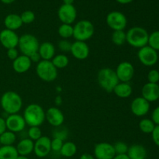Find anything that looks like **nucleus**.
<instances>
[{
    "mask_svg": "<svg viewBox=\"0 0 159 159\" xmlns=\"http://www.w3.org/2000/svg\"><path fill=\"white\" fill-rule=\"evenodd\" d=\"M6 124L7 130L15 134L23 131L26 126L23 116L19 113L8 115L6 117Z\"/></svg>",
    "mask_w": 159,
    "mask_h": 159,
    "instance_id": "12",
    "label": "nucleus"
},
{
    "mask_svg": "<svg viewBox=\"0 0 159 159\" xmlns=\"http://www.w3.org/2000/svg\"><path fill=\"white\" fill-rule=\"evenodd\" d=\"M16 148L19 155L28 156L34 152V141H33L32 140L28 138H23L19 141Z\"/></svg>",
    "mask_w": 159,
    "mask_h": 159,
    "instance_id": "22",
    "label": "nucleus"
},
{
    "mask_svg": "<svg viewBox=\"0 0 159 159\" xmlns=\"http://www.w3.org/2000/svg\"><path fill=\"white\" fill-rule=\"evenodd\" d=\"M6 54H7L8 58L11 61H14L16 58H17V57H18L19 55H20V54H19V51L17 50V48L8 49Z\"/></svg>",
    "mask_w": 159,
    "mask_h": 159,
    "instance_id": "41",
    "label": "nucleus"
},
{
    "mask_svg": "<svg viewBox=\"0 0 159 159\" xmlns=\"http://www.w3.org/2000/svg\"><path fill=\"white\" fill-rule=\"evenodd\" d=\"M151 134H152L153 142L155 143V145L159 147V125L155 126V129Z\"/></svg>",
    "mask_w": 159,
    "mask_h": 159,
    "instance_id": "42",
    "label": "nucleus"
},
{
    "mask_svg": "<svg viewBox=\"0 0 159 159\" xmlns=\"http://www.w3.org/2000/svg\"><path fill=\"white\" fill-rule=\"evenodd\" d=\"M0 1L4 4H11V3L14 2L16 0H0Z\"/></svg>",
    "mask_w": 159,
    "mask_h": 159,
    "instance_id": "49",
    "label": "nucleus"
},
{
    "mask_svg": "<svg viewBox=\"0 0 159 159\" xmlns=\"http://www.w3.org/2000/svg\"><path fill=\"white\" fill-rule=\"evenodd\" d=\"M158 86H159V85H158Z\"/></svg>",
    "mask_w": 159,
    "mask_h": 159,
    "instance_id": "53",
    "label": "nucleus"
},
{
    "mask_svg": "<svg viewBox=\"0 0 159 159\" xmlns=\"http://www.w3.org/2000/svg\"><path fill=\"white\" fill-rule=\"evenodd\" d=\"M36 73L40 80L45 82H52L57 78L58 71L51 61L42 60L37 64Z\"/></svg>",
    "mask_w": 159,
    "mask_h": 159,
    "instance_id": "6",
    "label": "nucleus"
},
{
    "mask_svg": "<svg viewBox=\"0 0 159 159\" xmlns=\"http://www.w3.org/2000/svg\"><path fill=\"white\" fill-rule=\"evenodd\" d=\"M51 62L57 70L63 69L66 68L69 64V58L68 56L64 54H55V56L51 60Z\"/></svg>",
    "mask_w": 159,
    "mask_h": 159,
    "instance_id": "28",
    "label": "nucleus"
},
{
    "mask_svg": "<svg viewBox=\"0 0 159 159\" xmlns=\"http://www.w3.org/2000/svg\"><path fill=\"white\" fill-rule=\"evenodd\" d=\"M23 99L20 94L14 91H7L0 99V105L7 115L16 114L23 108Z\"/></svg>",
    "mask_w": 159,
    "mask_h": 159,
    "instance_id": "1",
    "label": "nucleus"
},
{
    "mask_svg": "<svg viewBox=\"0 0 159 159\" xmlns=\"http://www.w3.org/2000/svg\"><path fill=\"white\" fill-rule=\"evenodd\" d=\"M59 153L65 158H71L77 153V146L71 141H65Z\"/></svg>",
    "mask_w": 159,
    "mask_h": 159,
    "instance_id": "27",
    "label": "nucleus"
},
{
    "mask_svg": "<svg viewBox=\"0 0 159 159\" xmlns=\"http://www.w3.org/2000/svg\"><path fill=\"white\" fill-rule=\"evenodd\" d=\"M141 97L149 102H153L159 99L158 84L148 82L141 89Z\"/></svg>",
    "mask_w": 159,
    "mask_h": 159,
    "instance_id": "19",
    "label": "nucleus"
},
{
    "mask_svg": "<svg viewBox=\"0 0 159 159\" xmlns=\"http://www.w3.org/2000/svg\"><path fill=\"white\" fill-rule=\"evenodd\" d=\"M148 81L150 83L158 84L159 82V71L156 69H152L148 74Z\"/></svg>",
    "mask_w": 159,
    "mask_h": 159,
    "instance_id": "40",
    "label": "nucleus"
},
{
    "mask_svg": "<svg viewBox=\"0 0 159 159\" xmlns=\"http://www.w3.org/2000/svg\"><path fill=\"white\" fill-rule=\"evenodd\" d=\"M1 146H2V145H1V144H0V147H1Z\"/></svg>",
    "mask_w": 159,
    "mask_h": 159,
    "instance_id": "52",
    "label": "nucleus"
},
{
    "mask_svg": "<svg viewBox=\"0 0 159 159\" xmlns=\"http://www.w3.org/2000/svg\"><path fill=\"white\" fill-rule=\"evenodd\" d=\"M113 159H130V158H129V157L127 156V154H124V155H116Z\"/></svg>",
    "mask_w": 159,
    "mask_h": 159,
    "instance_id": "47",
    "label": "nucleus"
},
{
    "mask_svg": "<svg viewBox=\"0 0 159 159\" xmlns=\"http://www.w3.org/2000/svg\"><path fill=\"white\" fill-rule=\"evenodd\" d=\"M64 142H65V141L59 139V138H53V139L51 140V152H60Z\"/></svg>",
    "mask_w": 159,
    "mask_h": 159,
    "instance_id": "39",
    "label": "nucleus"
},
{
    "mask_svg": "<svg viewBox=\"0 0 159 159\" xmlns=\"http://www.w3.org/2000/svg\"><path fill=\"white\" fill-rule=\"evenodd\" d=\"M19 36L16 31L4 29L0 32V43L6 49L17 48L19 43Z\"/></svg>",
    "mask_w": 159,
    "mask_h": 159,
    "instance_id": "16",
    "label": "nucleus"
},
{
    "mask_svg": "<svg viewBox=\"0 0 159 159\" xmlns=\"http://www.w3.org/2000/svg\"><path fill=\"white\" fill-rule=\"evenodd\" d=\"M148 37L149 34L148 31L141 26H134L126 32L127 43L132 48L138 49L147 46Z\"/></svg>",
    "mask_w": 159,
    "mask_h": 159,
    "instance_id": "3",
    "label": "nucleus"
},
{
    "mask_svg": "<svg viewBox=\"0 0 159 159\" xmlns=\"http://www.w3.org/2000/svg\"><path fill=\"white\" fill-rule=\"evenodd\" d=\"M23 24H30L35 20V14L31 10H26L20 15Z\"/></svg>",
    "mask_w": 159,
    "mask_h": 159,
    "instance_id": "35",
    "label": "nucleus"
},
{
    "mask_svg": "<svg viewBox=\"0 0 159 159\" xmlns=\"http://www.w3.org/2000/svg\"><path fill=\"white\" fill-rule=\"evenodd\" d=\"M152 120L153 121L155 125H159V107H157L152 111Z\"/></svg>",
    "mask_w": 159,
    "mask_h": 159,
    "instance_id": "43",
    "label": "nucleus"
},
{
    "mask_svg": "<svg viewBox=\"0 0 159 159\" xmlns=\"http://www.w3.org/2000/svg\"><path fill=\"white\" fill-rule=\"evenodd\" d=\"M16 159H30L27 156H23V155H19Z\"/></svg>",
    "mask_w": 159,
    "mask_h": 159,
    "instance_id": "51",
    "label": "nucleus"
},
{
    "mask_svg": "<svg viewBox=\"0 0 159 159\" xmlns=\"http://www.w3.org/2000/svg\"><path fill=\"white\" fill-rule=\"evenodd\" d=\"M117 2H119L120 4H123V5H126V4H129V3L132 2L134 0H116Z\"/></svg>",
    "mask_w": 159,
    "mask_h": 159,
    "instance_id": "48",
    "label": "nucleus"
},
{
    "mask_svg": "<svg viewBox=\"0 0 159 159\" xmlns=\"http://www.w3.org/2000/svg\"><path fill=\"white\" fill-rule=\"evenodd\" d=\"M18 156L16 148L14 145L0 147V159H16Z\"/></svg>",
    "mask_w": 159,
    "mask_h": 159,
    "instance_id": "26",
    "label": "nucleus"
},
{
    "mask_svg": "<svg viewBox=\"0 0 159 159\" xmlns=\"http://www.w3.org/2000/svg\"><path fill=\"white\" fill-rule=\"evenodd\" d=\"M116 155L113 144L100 142L95 145L94 157L96 159H113Z\"/></svg>",
    "mask_w": 159,
    "mask_h": 159,
    "instance_id": "14",
    "label": "nucleus"
},
{
    "mask_svg": "<svg viewBox=\"0 0 159 159\" xmlns=\"http://www.w3.org/2000/svg\"><path fill=\"white\" fill-rule=\"evenodd\" d=\"M57 33L62 39L68 40L73 37V26L70 24L62 23L57 29Z\"/></svg>",
    "mask_w": 159,
    "mask_h": 159,
    "instance_id": "32",
    "label": "nucleus"
},
{
    "mask_svg": "<svg viewBox=\"0 0 159 159\" xmlns=\"http://www.w3.org/2000/svg\"><path fill=\"white\" fill-rule=\"evenodd\" d=\"M79 159H95V157L89 153H84L81 155Z\"/></svg>",
    "mask_w": 159,
    "mask_h": 159,
    "instance_id": "46",
    "label": "nucleus"
},
{
    "mask_svg": "<svg viewBox=\"0 0 159 159\" xmlns=\"http://www.w3.org/2000/svg\"><path fill=\"white\" fill-rule=\"evenodd\" d=\"M30 59L31 62L33 63H36V64H38L39 62L40 61H42L41 57H40V55L39 54L38 51L36 53H34V54H31L30 56Z\"/></svg>",
    "mask_w": 159,
    "mask_h": 159,
    "instance_id": "44",
    "label": "nucleus"
},
{
    "mask_svg": "<svg viewBox=\"0 0 159 159\" xmlns=\"http://www.w3.org/2000/svg\"><path fill=\"white\" fill-rule=\"evenodd\" d=\"M45 120L52 127H58L65 122V115L59 108L51 107L45 111Z\"/></svg>",
    "mask_w": 159,
    "mask_h": 159,
    "instance_id": "13",
    "label": "nucleus"
},
{
    "mask_svg": "<svg viewBox=\"0 0 159 159\" xmlns=\"http://www.w3.org/2000/svg\"><path fill=\"white\" fill-rule=\"evenodd\" d=\"M130 110L134 116L142 117L148 113L150 110V102L141 96L137 97L131 102Z\"/></svg>",
    "mask_w": 159,
    "mask_h": 159,
    "instance_id": "17",
    "label": "nucleus"
},
{
    "mask_svg": "<svg viewBox=\"0 0 159 159\" xmlns=\"http://www.w3.org/2000/svg\"><path fill=\"white\" fill-rule=\"evenodd\" d=\"M148 45L156 51H159V30L154 31L149 34Z\"/></svg>",
    "mask_w": 159,
    "mask_h": 159,
    "instance_id": "33",
    "label": "nucleus"
},
{
    "mask_svg": "<svg viewBox=\"0 0 159 159\" xmlns=\"http://www.w3.org/2000/svg\"><path fill=\"white\" fill-rule=\"evenodd\" d=\"M113 145V148H114L116 155H124V154L127 153L129 147L124 141H116Z\"/></svg>",
    "mask_w": 159,
    "mask_h": 159,
    "instance_id": "36",
    "label": "nucleus"
},
{
    "mask_svg": "<svg viewBox=\"0 0 159 159\" xmlns=\"http://www.w3.org/2000/svg\"><path fill=\"white\" fill-rule=\"evenodd\" d=\"M113 93L117 97L121 99H127L132 95L133 88L130 82H120L113 89Z\"/></svg>",
    "mask_w": 159,
    "mask_h": 159,
    "instance_id": "24",
    "label": "nucleus"
},
{
    "mask_svg": "<svg viewBox=\"0 0 159 159\" xmlns=\"http://www.w3.org/2000/svg\"><path fill=\"white\" fill-rule=\"evenodd\" d=\"M51 139L47 136H42L37 141H34V153L38 158H45L51 152Z\"/></svg>",
    "mask_w": 159,
    "mask_h": 159,
    "instance_id": "15",
    "label": "nucleus"
},
{
    "mask_svg": "<svg viewBox=\"0 0 159 159\" xmlns=\"http://www.w3.org/2000/svg\"><path fill=\"white\" fill-rule=\"evenodd\" d=\"M55 48L51 42L45 41L40 43L38 49V53L40 55L42 60L51 61L55 56Z\"/></svg>",
    "mask_w": 159,
    "mask_h": 159,
    "instance_id": "21",
    "label": "nucleus"
},
{
    "mask_svg": "<svg viewBox=\"0 0 159 159\" xmlns=\"http://www.w3.org/2000/svg\"><path fill=\"white\" fill-rule=\"evenodd\" d=\"M112 42L116 46H122L127 43L126 39V32L124 30L113 31L111 36Z\"/></svg>",
    "mask_w": 159,
    "mask_h": 159,
    "instance_id": "31",
    "label": "nucleus"
},
{
    "mask_svg": "<svg viewBox=\"0 0 159 159\" xmlns=\"http://www.w3.org/2000/svg\"><path fill=\"white\" fill-rule=\"evenodd\" d=\"M23 118L29 127H40L45 121V111L37 103H31L23 111Z\"/></svg>",
    "mask_w": 159,
    "mask_h": 159,
    "instance_id": "2",
    "label": "nucleus"
},
{
    "mask_svg": "<svg viewBox=\"0 0 159 159\" xmlns=\"http://www.w3.org/2000/svg\"><path fill=\"white\" fill-rule=\"evenodd\" d=\"M6 130H7V128H6V119L3 118L2 116H0V135L2 133H4Z\"/></svg>",
    "mask_w": 159,
    "mask_h": 159,
    "instance_id": "45",
    "label": "nucleus"
},
{
    "mask_svg": "<svg viewBox=\"0 0 159 159\" xmlns=\"http://www.w3.org/2000/svg\"><path fill=\"white\" fill-rule=\"evenodd\" d=\"M28 138L32 140L33 141H36L41 138L42 131L40 130V127H30L29 130L27 131Z\"/></svg>",
    "mask_w": 159,
    "mask_h": 159,
    "instance_id": "34",
    "label": "nucleus"
},
{
    "mask_svg": "<svg viewBox=\"0 0 159 159\" xmlns=\"http://www.w3.org/2000/svg\"><path fill=\"white\" fill-rule=\"evenodd\" d=\"M106 22L107 26L113 31L124 30L127 25V17L123 12L119 11H113L108 13Z\"/></svg>",
    "mask_w": 159,
    "mask_h": 159,
    "instance_id": "8",
    "label": "nucleus"
},
{
    "mask_svg": "<svg viewBox=\"0 0 159 159\" xmlns=\"http://www.w3.org/2000/svg\"><path fill=\"white\" fill-rule=\"evenodd\" d=\"M138 58L139 61L144 66H154L156 65L158 61V51L147 45L138 50Z\"/></svg>",
    "mask_w": 159,
    "mask_h": 159,
    "instance_id": "9",
    "label": "nucleus"
},
{
    "mask_svg": "<svg viewBox=\"0 0 159 159\" xmlns=\"http://www.w3.org/2000/svg\"><path fill=\"white\" fill-rule=\"evenodd\" d=\"M57 16L62 23L71 25L77 18V10L73 5L63 4L58 9Z\"/></svg>",
    "mask_w": 159,
    "mask_h": 159,
    "instance_id": "11",
    "label": "nucleus"
},
{
    "mask_svg": "<svg viewBox=\"0 0 159 159\" xmlns=\"http://www.w3.org/2000/svg\"><path fill=\"white\" fill-rule=\"evenodd\" d=\"M16 141V134L8 130L0 135V144H1V145H13Z\"/></svg>",
    "mask_w": 159,
    "mask_h": 159,
    "instance_id": "29",
    "label": "nucleus"
},
{
    "mask_svg": "<svg viewBox=\"0 0 159 159\" xmlns=\"http://www.w3.org/2000/svg\"><path fill=\"white\" fill-rule=\"evenodd\" d=\"M155 126L156 125L154 124L152 119H148V118H143L142 120H140L139 124H138L140 130L142 133L147 134L152 133V131L155 129Z\"/></svg>",
    "mask_w": 159,
    "mask_h": 159,
    "instance_id": "30",
    "label": "nucleus"
},
{
    "mask_svg": "<svg viewBox=\"0 0 159 159\" xmlns=\"http://www.w3.org/2000/svg\"><path fill=\"white\" fill-rule=\"evenodd\" d=\"M74 1L75 0H63L64 4H66V5H73Z\"/></svg>",
    "mask_w": 159,
    "mask_h": 159,
    "instance_id": "50",
    "label": "nucleus"
},
{
    "mask_svg": "<svg viewBox=\"0 0 159 159\" xmlns=\"http://www.w3.org/2000/svg\"><path fill=\"white\" fill-rule=\"evenodd\" d=\"M97 82L104 91L113 93L116 85L120 82L115 70L110 68H102L97 73Z\"/></svg>",
    "mask_w": 159,
    "mask_h": 159,
    "instance_id": "4",
    "label": "nucleus"
},
{
    "mask_svg": "<svg viewBox=\"0 0 159 159\" xmlns=\"http://www.w3.org/2000/svg\"><path fill=\"white\" fill-rule=\"evenodd\" d=\"M31 66H32V62L30 57L23 54H20L17 57V58L12 61V68L14 71L18 74L27 72L30 69Z\"/></svg>",
    "mask_w": 159,
    "mask_h": 159,
    "instance_id": "20",
    "label": "nucleus"
},
{
    "mask_svg": "<svg viewBox=\"0 0 159 159\" xmlns=\"http://www.w3.org/2000/svg\"><path fill=\"white\" fill-rule=\"evenodd\" d=\"M71 42L69 41L68 40H66V39H62L60 41L58 42V44H57V47H58L59 50L61 51L62 52H70L71 48Z\"/></svg>",
    "mask_w": 159,
    "mask_h": 159,
    "instance_id": "38",
    "label": "nucleus"
},
{
    "mask_svg": "<svg viewBox=\"0 0 159 159\" xmlns=\"http://www.w3.org/2000/svg\"><path fill=\"white\" fill-rule=\"evenodd\" d=\"M127 155L130 159H146L147 150L141 144H133L128 148Z\"/></svg>",
    "mask_w": 159,
    "mask_h": 159,
    "instance_id": "25",
    "label": "nucleus"
},
{
    "mask_svg": "<svg viewBox=\"0 0 159 159\" xmlns=\"http://www.w3.org/2000/svg\"><path fill=\"white\" fill-rule=\"evenodd\" d=\"M4 25L6 26V29L16 31L23 26V22H22L20 15L11 13L5 17Z\"/></svg>",
    "mask_w": 159,
    "mask_h": 159,
    "instance_id": "23",
    "label": "nucleus"
},
{
    "mask_svg": "<svg viewBox=\"0 0 159 159\" xmlns=\"http://www.w3.org/2000/svg\"><path fill=\"white\" fill-rule=\"evenodd\" d=\"M40 46L38 39L30 34H24L19 37L17 48L22 54L30 57L31 54L37 52Z\"/></svg>",
    "mask_w": 159,
    "mask_h": 159,
    "instance_id": "7",
    "label": "nucleus"
},
{
    "mask_svg": "<svg viewBox=\"0 0 159 159\" xmlns=\"http://www.w3.org/2000/svg\"><path fill=\"white\" fill-rule=\"evenodd\" d=\"M94 33V25L89 20H80L73 26V37L79 41L86 42L93 37Z\"/></svg>",
    "mask_w": 159,
    "mask_h": 159,
    "instance_id": "5",
    "label": "nucleus"
},
{
    "mask_svg": "<svg viewBox=\"0 0 159 159\" xmlns=\"http://www.w3.org/2000/svg\"><path fill=\"white\" fill-rule=\"evenodd\" d=\"M55 130L53 132V137L55 138H59L63 141H65L66 138H68V130L65 127L61 126L58 127H55Z\"/></svg>",
    "mask_w": 159,
    "mask_h": 159,
    "instance_id": "37",
    "label": "nucleus"
},
{
    "mask_svg": "<svg viewBox=\"0 0 159 159\" xmlns=\"http://www.w3.org/2000/svg\"><path fill=\"white\" fill-rule=\"evenodd\" d=\"M70 53L77 60H85L90 54V48L86 42L75 40L71 43Z\"/></svg>",
    "mask_w": 159,
    "mask_h": 159,
    "instance_id": "18",
    "label": "nucleus"
},
{
    "mask_svg": "<svg viewBox=\"0 0 159 159\" xmlns=\"http://www.w3.org/2000/svg\"><path fill=\"white\" fill-rule=\"evenodd\" d=\"M115 72L119 79V82H130L134 75V67L130 62L124 61L117 65Z\"/></svg>",
    "mask_w": 159,
    "mask_h": 159,
    "instance_id": "10",
    "label": "nucleus"
}]
</instances>
